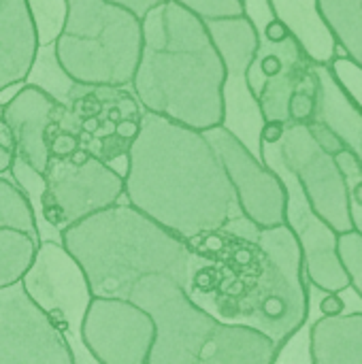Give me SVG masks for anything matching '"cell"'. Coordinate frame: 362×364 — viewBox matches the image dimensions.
I'll list each match as a JSON object with an SVG mask.
<instances>
[{"mask_svg": "<svg viewBox=\"0 0 362 364\" xmlns=\"http://www.w3.org/2000/svg\"><path fill=\"white\" fill-rule=\"evenodd\" d=\"M284 132H286V124L284 122H277V119L265 122L262 128H260V143L275 145V143H280L284 139Z\"/></svg>", "mask_w": 362, "mask_h": 364, "instance_id": "obj_27", "label": "cell"}, {"mask_svg": "<svg viewBox=\"0 0 362 364\" xmlns=\"http://www.w3.org/2000/svg\"><path fill=\"white\" fill-rule=\"evenodd\" d=\"M94 299H128L145 277H169L183 290L190 245L128 203H117L60 232Z\"/></svg>", "mask_w": 362, "mask_h": 364, "instance_id": "obj_4", "label": "cell"}, {"mask_svg": "<svg viewBox=\"0 0 362 364\" xmlns=\"http://www.w3.org/2000/svg\"><path fill=\"white\" fill-rule=\"evenodd\" d=\"M205 26L226 68V81L222 87V126L260 158V128L265 119L258 100L252 96L245 81V73L258 51V32L247 15L207 21Z\"/></svg>", "mask_w": 362, "mask_h": 364, "instance_id": "obj_10", "label": "cell"}, {"mask_svg": "<svg viewBox=\"0 0 362 364\" xmlns=\"http://www.w3.org/2000/svg\"><path fill=\"white\" fill-rule=\"evenodd\" d=\"M156 339L151 316L128 299H92L81 343L96 364H147Z\"/></svg>", "mask_w": 362, "mask_h": 364, "instance_id": "obj_11", "label": "cell"}, {"mask_svg": "<svg viewBox=\"0 0 362 364\" xmlns=\"http://www.w3.org/2000/svg\"><path fill=\"white\" fill-rule=\"evenodd\" d=\"M0 228H17L41 241L30 200L13 181H9L2 175H0Z\"/></svg>", "mask_w": 362, "mask_h": 364, "instance_id": "obj_20", "label": "cell"}, {"mask_svg": "<svg viewBox=\"0 0 362 364\" xmlns=\"http://www.w3.org/2000/svg\"><path fill=\"white\" fill-rule=\"evenodd\" d=\"M0 364H77L66 339L30 301L21 282L0 290Z\"/></svg>", "mask_w": 362, "mask_h": 364, "instance_id": "obj_13", "label": "cell"}, {"mask_svg": "<svg viewBox=\"0 0 362 364\" xmlns=\"http://www.w3.org/2000/svg\"><path fill=\"white\" fill-rule=\"evenodd\" d=\"M186 292L224 324L247 326L282 350L309 320V284L292 230L237 215L190 243Z\"/></svg>", "mask_w": 362, "mask_h": 364, "instance_id": "obj_1", "label": "cell"}, {"mask_svg": "<svg viewBox=\"0 0 362 364\" xmlns=\"http://www.w3.org/2000/svg\"><path fill=\"white\" fill-rule=\"evenodd\" d=\"M107 2H111V4H115V6L128 11V13L134 15L137 19H143L149 11L162 6V4L169 2V0H107Z\"/></svg>", "mask_w": 362, "mask_h": 364, "instance_id": "obj_25", "label": "cell"}, {"mask_svg": "<svg viewBox=\"0 0 362 364\" xmlns=\"http://www.w3.org/2000/svg\"><path fill=\"white\" fill-rule=\"evenodd\" d=\"M124 198L188 245L241 215L205 132L147 111L126 154Z\"/></svg>", "mask_w": 362, "mask_h": 364, "instance_id": "obj_2", "label": "cell"}, {"mask_svg": "<svg viewBox=\"0 0 362 364\" xmlns=\"http://www.w3.org/2000/svg\"><path fill=\"white\" fill-rule=\"evenodd\" d=\"M275 364H282V363H280V356H277V363H275ZM284 364H299V363H284Z\"/></svg>", "mask_w": 362, "mask_h": 364, "instance_id": "obj_29", "label": "cell"}, {"mask_svg": "<svg viewBox=\"0 0 362 364\" xmlns=\"http://www.w3.org/2000/svg\"><path fill=\"white\" fill-rule=\"evenodd\" d=\"M0 117H2V105H0ZM11 162H13V154L0 145V175H4L11 168Z\"/></svg>", "mask_w": 362, "mask_h": 364, "instance_id": "obj_28", "label": "cell"}, {"mask_svg": "<svg viewBox=\"0 0 362 364\" xmlns=\"http://www.w3.org/2000/svg\"><path fill=\"white\" fill-rule=\"evenodd\" d=\"M198 19L218 21V19H233L245 15L243 0H173Z\"/></svg>", "mask_w": 362, "mask_h": 364, "instance_id": "obj_23", "label": "cell"}, {"mask_svg": "<svg viewBox=\"0 0 362 364\" xmlns=\"http://www.w3.org/2000/svg\"><path fill=\"white\" fill-rule=\"evenodd\" d=\"M362 356V314L318 318L309 326V356ZM356 364H362L358 360Z\"/></svg>", "mask_w": 362, "mask_h": 364, "instance_id": "obj_17", "label": "cell"}, {"mask_svg": "<svg viewBox=\"0 0 362 364\" xmlns=\"http://www.w3.org/2000/svg\"><path fill=\"white\" fill-rule=\"evenodd\" d=\"M205 136L226 171L241 215L258 228L284 226L286 188L282 179L224 126L205 130Z\"/></svg>", "mask_w": 362, "mask_h": 364, "instance_id": "obj_12", "label": "cell"}, {"mask_svg": "<svg viewBox=\"0 0 362 364\" xmlns=\"http://www.w3.org/2000/svg\"><path fill=\"white\" fill-rule=\"evenodd\" d=\"M280 151L286 166L299 179L314 213L322 218L337 235L354 230L350 218L348 183L337 166L326 173V160L333 156L318 147L307 126L297 124L286 128L284 139L280 141Z\"/></svg>", "mask_w": 362, "mask_h": 364, "instance_id": "obj_14", "label": "cell"}, {"mask_svg": "<svg viewBox=\"0 0 362 364\" xmlns=\"http://www.w3.org/2000/svg\"><path fill=\"white\" fill-rule=\"evenodd\" d=\"M337 256L350 279V286L362 299V235L356 230L337 237Z\"/></svg>", "mask_w": 362, "mask_h": 364, "instance_id": "obj_22", "label": "cell"}, {"mask_svg": "<svg viewBox=\"0 0 362 364\" xmlns=\"http://www.w3.org/2000/svg\"><path fill=\"white\" fill-rule=\"evenodd\" d=\"M64 4V23L53 41L64 73L92 87H128L141 55V19L107 0Z\"/></svg>", "mask_w": 362, "mask_h": 364, "instance_id": "obj_6", "label": "cell"}, {"mask_svg": "<svg viewBox=\"0 0 362 364\" xmlns=\"http://www.w3.org/2000/svg\"><path fill=\"white\" fill-rule=\"evenodd\" d=\"M143 43L130 87L139 107L205 132L222 126L224 62L203 19L169 0L141 19Z\"/></svg>", "mask_w": 362, "mask_h": 364, "instance_id": "obj_3", "label": "cell"}, {"mask_svg": "<svg viewBox=\"0 0 362 364\" xmlns=\"http://www.w3.org/2000/svg\"><path fill=\"white\" fill-rule=\"evenodd\" d=\"M124 198V175L111 164L90 156L75 164L68 158H51L43 173V192L34 207L38 237L45 230L60 241V232L105 211Z\"/></svg>", "mask_w": 362, "mask_h": 364, "instance_id": "obj_7", "label": "cell"}, {"mask_svg": "<svg viewBox=\"0 0 362 364\" xmlns=\"http://www.w3.org/2000/svg\"><path fill=\"white\" fill-rule=\"evenodd\" d=\"M320 301H318V314L320 318H335V316H344L346 305L344 299L339 296V292H320Z\"/></svg>", "mask_w": 362, "mask_h": 364, "instance_id": "obj_26", "label": "cell"}, {"mask_svg": "<svg viewBox=\"0 0 362 364\" xmlns=\"http://www.w3.org/2000/svg\"><path fill=\"white\" fill-rule=\"evenodd\" d=\"M28 4L36 26L38 45L53 43L64 23V13H66L64 0H28Z\"/></svg>", "mask_w": 362, "mask_h": 364, "instance_id": "obj_21", "label": "cell"}, {"mask_svg": "<svg viewBox=\"0 0 362 364\" xmlns=\"http://www.w3.org/2000/svg\"><path fill=\"white\" fill-rule=\"evenodd\" d=\"M130 301L143 307L156 339L147 364H275L280 350L262 333L224 324L194 305L173 279L156 275L141 279Z\"/></svg>", "mask_w": 362, "mask_h": 364, "instance_id": "obj_5", "label": "cell"}, {"mask_svg": "<svg viewBox=\"0 0 362 364\" xmlns=\"http://www.w3.org/2000/svg\"><path fill=\"white\" fill-rule=\"evenodd\" d=\"M23 83L43 90L45 94H49L66 111H70L73 102L79 96H83L87 92V87H90V85H83V83L73 81L64 73V68L58 62L53 43L38 45L36 55H34V62H32V66H30L28 77H26Z\"/></svg>", "mask_w": 362, "mask_h": 364, "instance_id": "obj_18", "label": "cell"}, {"mask_svg": "<svg viewBox=\"0 0 362 364\" xmlns=\"http://www.w3.org/2000/svg\"><path fill=\"white\" fill-rule=\"evenodd\" d=\"M260 162L269 166L286 188V226L299 241L307 284L322 292H341L350 279L337 256V232L314 213L299 179L286 166L280 143H260Z\"/></svg>", "mask_w": 362, "mask_h": 364, "instance_id": "obj_9", "label": "cell"}, {"mask_svg": "<svg viewBox=\"0 0 362 364\" xmlns=\"http://www.w3.org/2000/svg\"><path fill=\"white\" fill-rule=\"evenodd\" d=\"M38 49L28 0H0V94L21 85Z\"/></svg>", "mask_w": 362, "mask_h": 364, "instance_id": "obj_16", "label": "cell"}, {"mask_svg": "<svg viewBox=\"0 0 362 364\" xmlns=\"http://www.w3.org/2000/svg\"><path fill=\"white\" fill-rule=\"evenodd\" d=\"M38 239L17 228H0V290L11 288L30 271Z\"/></svg>", "mask_w": 362, "mask_h": 364, "instance_id": "obj_19", "label": "cell"}, {"mask_svg": "<svg viewBox=\"0 0 362 364\" xmlns=\"http://www.w3.org/2000/svg\"><path fill=\"white\" fill-rule=\"evenodd\" d=\"M21 286L30 301L49 318L75 354L77 364H96L81 343V324L92 303V290L81 267L60 241L38 243L34 262Z\"/></svg>", "mask_w": 362, "mask_h": 364, "instance_id": "obj_8", "label": "cell"}, {"mask_svg": "<svg viewBox=\"0 0 362 364\" xmlns=\"http://www.w3.org/2000/svg\"><path fill=\"white\" fill-rule=\"evenodd\" d=\"M62 107L43 90L21 83L2 105V119L13 134V158H19L36 173H45L51 160L49 136Z\"/></svg>", "mask_w": 362, "mask_h": 364, "instance_id": "obj_15", "label": "cell"}, {"mask_svg": "<svg viewBox=\"0 0 362 364\" xmlns=\"http://www.w3.org/2000/svg\"><path fill=\"white\" fill-rule=\"evenodd\" d=\"M316 115V100L309 92L294 90L288 98V119H294L297 124L312 122Z\"/></svg>", "mask_w": 362, "mask_h": 364, "instance_id": "obj_24", "label": "cell"}]
</instances>
